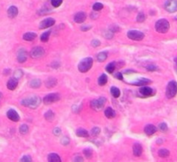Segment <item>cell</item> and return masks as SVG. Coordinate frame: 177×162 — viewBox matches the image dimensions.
I'll use <instances>...</instances> for the list:
<instances>
[{"label": "cell", "instance_id": "6da1fadb", "mask_svg": "<svg viewBox=\"0 0 177 162\" xmlns=\"http://www.w3.org/2000/svg\"><path fill=\"white\" fill-rule=\"evenodd\" d=\"M21 104L25 107H29L31 109H36L41 104V98L36 96L30 97L24 99Z\"/></svg>", "mask_w": 177, "mask_h": 162}, {"label": "cell", "instance_id": "7a4b0ae2", "mask_svg": "<svg viewBox=\"0 0 177 162\" xmlns=\"http://www.w3.org/2000/svg\"><path fill=\"white\" fill-rule=\"evenodd\" d=\"M93 60L91 57L85 58L79 62V64L78 66V69L80 72L85 73L91 69V67H93Z\"/></svg>", "mask_w": 177, "mask_h": 162}, {"label": "cell", "instance_id": "3957f363", "mask_svg": "<svg viewBox=\"0 0 177 162\" xmlns=\"http://www.w3.org/2000/svg\"><path fill=\"white\" fill-rule=\"evenodd\" d=\"M169 23L168 20L166 19H160L158 20L156 23H155V30L158 32V33H161V34H165L169 31Z\"/></svg>", "mask_w": 177, "mask_h": 162}, {"label": "cell", "instance_id": "277c9868", "mask_svg": "<svg viewBox=\"0 0 177 162\" xmlns=\"http://www.w3.org/2000/svg\"><path fill=\"white\" fill-rule=\"evenodd\" d=\"M177 94V83L176 81H170L166 88V97L168 98H173Z\"/></svg>", "mask_w": 177, "mask_h": 162}, {"label": "cell", "instance_id": "5b68a950", "mask_svg": "<svg viewBox=\"0 0 177 162\" xmlns=\"http://www.w3.org/2000/svg\"><path fill=\"white\" fill-rule=\"evenodd\" d=\"M128 38H130L132 41H142L144 38V34L138 30H130L127 33Z\"/></svg>", "mask_w": 177, "mask_h": 162}, {"label": "cell", "instance_id": "8992f818", "mask_svg": "<svg viewBox=\"0 0 177 162\" xmlns=\"http://www.w3.org/2000/svg\"><path fill=\"white\" fill-rule=\"evenodd\" d=\"M106 102L105 97H100L99 99H94L91 102V107L93 110L95 111H100L104 107L105 104Z\"/></svg>", "mask_w": 177, "mask_h": 162}, {"label": "cell", "instance_id": "52a82bcc", "mask_svg": "<svg viewBox=\"0 0 177 162\" xmlns=\"http://www.w3.org/2000/svg\"><path fill=\"white\" fill-rule=\"evenodd\" d=\"M165 10L169 13H174L177 11V1L176 0H168L164 3Z\"/></svg>", "mask_w": 177, "mask_h": 162}, {"label": "cell", "instance_id": "ba28073f", "mask_svg": "<svg viewBox=\"0 0 177 162\" xmlns=\"http://www.w3.org/2000/svg\"><path fill=\"white\" fill-rule=\"evenodd\" d=\"M60 100V95L58 93H50L44 97L43 103L45 104H51L53 103H55Z\"/></svg>", "mask_w": 177, "mask_h": 162}, {"label": "cell", "instance_id": "9c48e42d", "mask_svg": "<svg viewBox=\"0 0 177 162\" xmlns=\"http://www.w3.org/2000/svg\"><path fill=\"white\" fill-rule=\"evenodd\" d=\"M44 49L41 47H34L31 52H30V56L32 58H35V59H37V58H40L42 57L43 54H44Z\"/></svg>", "mask_w": 177, "mask_h": 162}, {"label": "cell", "instance_id": "30bf717a", "mask_svg": "<svg viewBox=\"0 0 177 162\" xmlns=\"http://www.w3.org/2000/svg\"><path fill=\"white\" fill-rule=\"evenodd\" d=\"M55 23V20L54 18H46L44 20H43L40 24H39V29H44L47 28H49L51 26H53Z\"/></svg>", "mask_w": 177, "mask_h": 162}, {"label": "cell", "instance_id": "8fae6325", "mask_svg": "<svg viewBox=\"0 0 177 162\" xmlns=\"http://www.w3.org/2000/svg\"><path fill=\"white\" fill-rule=\"evenodd\" d=\"M139 92L144 97H151L152 95H154V91L152 90L151 87L146 86H143L139 89Z\"/></svg>", "mask_w": 177, "mask_h": 162}, {"label": "cell", "instance_id": "7c38bea8", "mask_svg": "<svg viewBox=\"0 0 177 162\" xmlns=\"http://www.w3.org/2000/svg\"><path fill=\"white\" fill-rule=\"evenodd\" d=\"M7 117L13 121V122H18L20 120V116L18 115V113L15 111V110H9L7 111Z\"/></svg>", "mask_w": 177, "mask_h": 162}, {"label": "cell", "instance_id": "4fadbf2b", "mask_svg": "<svg viewBox=\"0 0 177 162\" xmlns=\"http://www.w3.org/2000/svg\"><path fill=\"white\" fill-rule=\"evenodd\" d=\"M86 14L83 11L76 13L75 15V17H74L75 22L77 23H84L86 21Z\"/></svg>", "mask_w": 177, "mask_h": 162}, {"label": "cell", "instance_id": "5bb4252c", "mask_svg": "<svg viewBox=\"0 0 177 162\" xmlns=\"http://www.w3.org/2000/svg\"><path fill=\"white\" fill-rule=\"evenodd\" d=\"M17 85H18V79H17L16 78H11L7 82V88L10 91H13L17 88Z\"/></svg>", "mask_w": 177, "mask_h": 162}, {"label": "cell", "instance_id": "9a60e30c", "mask_svg": "<svg viewBox=\"0 0 177 162\" xmlns=\"http://www.w3.org/2000/svg\"><path fill=\"white\" fill-rule=\"evenodd\" d=\"M27 60V53L24 48H21L17 53V60L20 63L25 62Z\"/></svg>", "mask_w": 177, "mask_h": 162}, {"label": "cell", "instance_id": "2e32d148", "mask_svg": "<svg viewBox=\"0 0 177 162\" xmlns=\"http://www.w3.org/2000/svg\"><path fill=\"white\" fill-rule=\"evenodd\" d=\"M156 131H157V128H156L155 125H153V124H148V125H146L145 128H144V132H145V134L148 135V136L154 135Z\"/></svg>", "mask_w": 177, "mask_h": 162}, {"label": "cell", "instance_id": "e0dca14e", "mask_svg": "<svg viewBox=\"0 0 177 162\" xmlns=\"http://www.w3.org/2000/svg\"><path fill=\"white\" fill-rule=\"evenodd\" d=\"M133 154L135 156H140L143 154V147L139 143H135L133 145Z\"/></svg>", "mask_w": 177, "mask_h": 162}, {"label": "cell", "instance_id": "ac0fdd59", "mask_svg": "<svg viewBox=\"0 0 177 162\" xmlns=\"http://www.w3.org/2000/svg\"><path fill=\"white\" fill-rule=\"evenodd\" d=\"M7 13H8L9 17L14 18V17H16L17 16V14H18V9H17L16 6H10V7L8 9Z\"/></svg>", "mask_w": 177, "mask_h": 162}, {"label": "cell", "instance_id": "d6986e66", "mask_svg": "<svg viewBox=\"0 0 177 162\" xmlns=\"http://www.w3.org/2000/svg\"><path fill=\"white\" fill-rule=\"evenodd\" d=\"M36 33H33V32H28V33H25L23 36V39L24 41H27V42H31V41H34L36 38Z\"/></svg>", "mask_w": 177, "mask_h": 162}, {"label": "cell", "instance_id": "ffe728a7", "mask_svg": "<svg viewBox=\"0 0 177 162\" xmlns=\"http://www.w3.org/2000/svg\"><path fill=\"white\" fill-rule=\"evenodd\" d=\"M105 115L107 118L111 119V118H114L116 116V111L111 107H107L105 111Z\"/></svg>", "mask_w": 177, "mask_h": 162}, {"label": "cell", "instance_id": "44dd1931", "mask_svg": "<svg viewBox=\"0 0 177 162\" xmlns=\"http://www.w3.org/2000/svg\"><path fill=\"white\" fill-rule=\"evenodd\" d=\"M76 135L79 136V137H88L89 134H88V131L84 129H78L77 131H76Z\"/></svg>", "mask_w": 177, "mask_h": 162}, {"label": "cell", "instance_id": "7402d4cb", "mask_svg": "<svg viewBox=\"0 0 177 162\" xmlns=\"http://www.w3.org/2000/svg\"><path fill=\"white\" fill-rule=\"evenodd\" d=\"M48 161L49 162H61V158L57 154H49Z\"/></svg>", "mask_w": 177, "mask_h": 162}, {"label": "cell", "instance_id": "603a6c76", "mask_svg": "<svg viewBox=\"0 0 177 162\" xmlns=\"http://www.w3.org/2000/svg\"><path fill=\"white\" fill-rule=\"evenodd\" d=\"M29 86H30V87H32V88H39V87L41 86V80L38 79H32V80L29 82Z\"/></svg>", "mask_w": 177, "mask_h": 162}, {"label": "cell", "instance_id": "cb8c5ba5", "mask_svg": "<svg viewBox=\"0 0 177 162\" xmlns=\"http://www.w3.org/2000/svg\"><path fill=\"white\" fill-rule=\"evenodd\" d=\"M151 81L150 79H139L138 82H136L135 85L143 86H147L149 84H151Z\"/></svg>", "mask_w": 177, "mask_h": 162}, {"label": "cell", "instance_id": "d4e9b609", "mask_svg": "<svg viewBox=\"0 0 177 162\" xmlns=\"http://www.w3.org/2000/svg\"><path fill=\"white\" fill-rule=\"evenodd\" d=\"M107 76L105 74V73H103L101 76L99 78V79H98V83H99V85L100 86H105L106 83H107Z\"/></svg>", "mask_w": 177, "mask_h": 162}, {"label": "cell", "instance_id": "484cf974", "mask_svg": "<svg viewBox=\"0 0 177 162\" xmlns=\"http://www.w3.org/2000/svg\"><path fill=\"white\" fill-rule=\"evenodd\" d=\"M158 155L162 158H166L169 155V151L165 149V148H162V149H160L158 151Z\"/></svg>", "mask_w": 177, "mask_h": 162}, {"label": "cell", "instance_id": "4316f807", "mask_svg": "<svg viewBox=\"0 0 177 162\" xmlns=\"http://www.w3.org/2000/svg\"><path fill=\"white\" fill-rule=\"evenodd\" d=\"M115 68H116V64H115L114 62H111V63H109V64L106 66L105 70H106L107 72H109V73H112V72H114Z\"/></svg>", "mask_w": 177, "mask_h": 162}, {"label": "cell", "instance_id": "83f0119b", "mask_svg": "<svg viewBox=\"0 0 177 162\" xmlns=\"http://www.w3.org/2000/svg\"><path fill=\"white\" fill-rule=\"evenodd\" d=\"M111 95H112L114 97H118L120 96V91H119V89H118V87H116V86H112V87L111 88Z\"/></svg>", "mask_w": 177, "mask_h": 162}, {"label": "cell", "instance_id": "f1b7e54d", "mask_svg": "<svg viewBox=\"0 0 177 162\" xmlns=\"http://www.w3.org/2000/svg\"><path fill=\"white\" fill-rule=\"evenodd\" d=\"M51 30H49L47 32H44L42 35H41V41L43 42H47L49 41V35H50Z\"/></svg>", "mask_w": 177, "mask_h": 162}, {"label": "cell", "instance_id": "f546056e", "mask_svg": "<svg viewBox=\"0 0 177 162\" xmlns=\"http://www.w3.org/2000/svg\"><path fill=\"white\" fill-rule=\"evenodd\" d=\"M107 59V54L105 52H101L97 55V60L100 62H103Z\"/></svg>", "mask_w": 177, "mask_h": 162}, {"label": "cell", "instance_id": "4dcf8cb0", "mask_svg": "<svg viewBox=\"0 0 177 162\" xmlns=\"http://www.w3.org/2000/svg\"><path fill=\"white\" fill-rule=\"evenodd\" d=\"M56 79H49L46 81V86L47 87H54L56 85Z\"/></svg>", "mask_w": 177, "mask_h": 162}, {"label": "cell", "instance_id": "1f68e13d", "mask_svg": "<svg viewBox=\"0 0 177 162\" xmlns=\"http://www.w3.org/2000/svg\"><path fill=\"white\" fill-rule=\"evenodd\" d=\"M44 117H45L48 121L51 122V121L54 118V113L53 111H47V112L45 113Z\"/></svg>", "mask_w": 177, "mask_h": 162}, {"label": "cell", "instance_id": "d6a6232c", "mask_svg": "<svg viewBox=\"0 0 177 162\" xmlns=\"http://www.w3.org/2000/svg\"><path fill=\"white\" fill-rule=\"evenodd\" d=\"M145 19H146V16L143 12L139 13L137 15V22H138V23H143V22L145 21Z\"/></svg>", "mask_w": 177, "mask_h": 162}, {"label": "cell", "instance_id": "836d02e7", "mask_svg": "<svg viewBox=\"0 0 177 162\" xmlns=\"http://www.w3.org/2000/svg\"><path fill=\"white\" fill-rule=\"evenodd\" d=\"M103 7H104V5L102 4L101 3H95L93 5V9L94 11H100V10H101L102 9H103Z\"/></svg>", "mask_w": 177, "mask_h": 162}, {"label": "cell", "instance_id": "e575fe53", "mask_svg": "<svg viewBox=\"0 0 177 162\" xmlns=\"http://www.w3.org/2000/svg\"><path fill=\"white\" fill-rule=\"evenodd\" d=\"M19 132L22 134V135H26L28 132H29V127L26 125V124H23L20 129H19Z\"/></svg>", "mask_w": 177, "mask_h": 162}, {"label": "cell", "instance_id": "d590c367", "mask_svg": "<svg viewBox=\"0 0 177 162\" xmlns=\"http://www.w3.org/2000/svg\"><path fill=\"white\" fill-rule=\"evenodd\" d=\"M83 154H84V155L86 157V158H91L92 157V155H93V151L90 149V148H86V149H84V151H83Z\"/></svg>", "mask_w": 177, "mask_h": 162}, {"label": "cell", "instance_id": "8d00e7d4", "mask_svg": "<svg viewBox=\"0 0 177 162\" xmlns=\"http://www.w3.org/2000/svg\"><path fill=\"white\" fill-rule=\"evenodd\" d=\"M23 74H24V72L22 70H17L14 72V78H16L17 79H20L23 77Z\"/></svg>", "mask_w": 177, "mask_h": 162}, {"label": "cell", "instance_id": "74e56055", "mask_svg": "<svg viewBox=\"0 0 177 162\" xmlns=\"http://www.w3.org/2000/svg\"><path fill=\"white\" fill-rule=\"evenodd\" d=\"M61 3H62V0H51V4L54 8H57V7L61 6Z\"/></svg>", "mask_w": 177, "mask_h": 162}, {"label": "cell", "instance_id": "f35d334b", "mask_svg": "<svg viewBox=\"0 0 177 162\" xmlns=\"http://www.w3.org/2000/svg\"><path fill=\"white\" fill-rule=\"evenodd\" d=\"M91 133H92V135H93V136H99L100 133V129L99 127H95V128H93V129H92Z\"/></svg>", "mask_w": 177, "mask_h": 162}, {"label": "cell", "instance_id": "ab89813d", "mask_svg": "<svg viewBox=\"0 0 177 162\" xmlns=\"http://www.w3.org/2000/svg\"><path fill=\"white\" fill-rule=\"evenodd\" d=\"M158 128H159V129H160L161 131H162V132H165V131L168 130V126H167V124H166L165 122L160 123L159 126H158Z\"/></svg>", "mask_w": 177, "mask_h": 162}, {"label": "cell", "instance_id": "60d3db41", "mask_svg": "<svg viewBox=\"0 0 177 162\" xmlns=\"http://www.w3.org/2000/svg\"><path fill=\"white\" fill-rule=\"evenodd\" d=\"M100 44H101V43H100V42L99 40H97V39L93 40V41H92V42H91V45L93 47H97L100 46Z\"/></svg>", "mask_w": 177, "mask_h": 162}, {"label": "cell", "instance_id": "b9f144b4", "mask_svg": "<svg viewBox=\"0 0 177 162\" xmlns=\"http://www.w3.org/2000/svg\"><path fill=\"white\" fill-rule=\"evenodd\" d=\"M20 161L23 162H31L32 161V159H31V157L29 155H24Z\"/></svg>", "mask_w": 177, "mask_h": 162}, {"label": "cell", "instance_id": "7bdbcfd3", "mask_svg": "<svg viewBox=\"0 0 177 162\" xmlns=\"http://www.w3.org/2000/svg\"><path fill=\"white\" fill-rule=\"evenodd\" d=\"M146 69L148 70V71H151V72H154V71H156L158 68L155 65H149V66H147Z\"/></svg>", "mask_w": 177, "mask_h": 162}, {"label": "cell", "instance_id": "ee69618b", "mask_svg": "<svg viewBox=\"0 0 177 162\" xmlns=\"http://www.w3.org/2000/svg\"><path fill=\"white\" fill-rule=\"evenodd\" d=\"M54 134L56 136H60L61 135V129L60 128H55L54 129Z\"/></svg>", "mask_w": 177, "mask_h": 162}, {"label": "cell", "instance_id": "f6af8a7d", "mask_svg": "<svg viewBox=\"0 0 177 162\" xmlns=\"http://www.w3.org/2000/svg\"><path fill=\"white\" fill-rule=\"evenodd\" d=\"M115 77L119 80H123V73L122 72H117L115 74Z\"/></svg>", "mask_w": 177, "mask_h": 162}, {"label": "cell", "instance_id": "bcb514c9", "mask_svg": "<svg viewBox=\"0 0 177 162\" xmlns=\"http://www.w3.org/2000/svg\"><path fill=\"white\" fill-rule=\"evenodd\" d=\"M61 143H62V144H64V145H67V144H68V143H69V140L68 139L67 137H65L64 139L62 140Z\"/></svg>", "mask_w": 177, "mask_h": 162}, {"label": "cell", "instance_id": "7dc6e473", "mask_svg": "<svg viewBox=\"0 0 177 162\" xmlns=\"http://www.w3.org/2000/svg\"><path fill=\"white\" fill-rule=\"evenodd\" d=\"M90 29H91L90 26H82L81 27V30H83V31H86V30H88Z\"/></svg>", "mask_w": 177, "mask_h": 162}, {"label": "cell", "instance_id": "c3c4849f", "mask_svg": "<svg viewBox=\"0 0 177 162\" xmlns=\"http://www.w3.org/2000/svg\"><path fill=\"white\" fill-rule=\"evenodd\" d=\"M75 161H83V159L81 157H76L75 158Z\"/></svg>", "mask_w": 177, "mask_h": 162}, {"label": "cell", "instance_id": "681fc988", "mask_svg": "<svg viewBox=\"0 0 177 162\" xmlns=\"http://www.w3.org/2000/svg\"><path fill=\"white\" fill-rule=\"evenodd\" d=\"M175 65H176V66H175V68H176V71L177 72V58L175 60Z\"/></svg>", "mask_w": 177, "mask_h": 162}, {"label": "cell", "instance_id": "f907efd6", "mask_svg": "<svg viewBox=\"0 0 177 162\" xmlns=\"http://www.w3.org/2000/svg\"><path fill=\"white\" fill-rule=\"evenodd\" d=\"M158 144H162V140H158V142H157Z\"/></svg>", "mask_w": 177, "mask_h": 162}, {"label": "cell", "instance_id": "816d5d0a", "mask_svg": "<svg viewBox=\"0 0 177 162\" xmlns=\"http://www.w3.org/2000/svg\"><path fill=\"white\" fill-rule=\"evenodd\" d=\"M1 97H2V94L0 93V98H1Z\"/></svg>", "mask_w": 177, "mask_h": 162}]
</instances>
